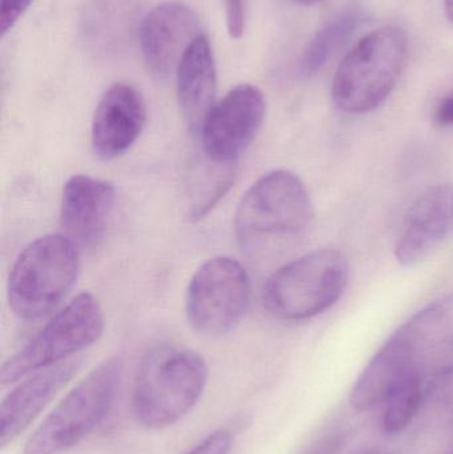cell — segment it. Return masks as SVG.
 <instances>
[{
    "label": "cell",
    "instance_id": "1",
    "mask_svg": "<svg viewBox=\"0 0 453 454\" xmlns=\"http://www.w3.org/2000/svg\"><path fill=\"white\" fill-rule=\"evenodd\" d=\"M207 376V362L197 352L172 344L152 347L136 373L132 394L136 420L151 429L177 423L199 403Z\"/></svg>",
    "mask_w": 453,
    "mask_h": 454
},
{
    "label": "cell",
    "instance_id": "2",
    "mask_svg": "<svg viewBox=\"0 0 453 454\" xmlns=\"http://www.w3.org/2000/svg\"><path fill=\"white\" fill-rule=\"evenodd\" d=\"M409 59L406 32L382 27L362 37L343 58L332 80L337 108L363 114L379 108L398 84Z\"/></svg>",
    "mask_w": 453,
    "mask_h": 454
},
{
    "label": "cell",
    "instance_id": "3",
    "mask_svg": "<svg viewBox=\"0 0 453 454\" xmlns=\"http://www.w3.org/2000/svg\"><path fill=\"white\" fill-rule=\"evenodd\" d=\"M311 218L313 204L302 180L289 170H273L242 197L234 231L244 251L258 255L277 240L302 232Z\"/></svg>",
    "mask_w": 453,
    "mask_h": 454
},
{
    "label": "cell",
    "instance_id": "4",
    "mask_svg": "<svg viewBox=\"0 0 453 454\" xmlns=\"http://www.w3.org/2000/svg\"><path fill=\"white\" fill-rule=\"evenodd\" d=\"M348 277V258L340 250L319 248L277 270L266 283L263 301L278 319H310L340 301Z\"/></svg>",
    "mask_w": 453,
    "mask_h": 454
},
{
    "label": "cell",
    "instance_id": "5",
    "mask_svg": "<svg viewBox=\"0 0 453 454\" xmlns=\"http://www.w3.org/2000/svg\"><path fill=\"white\" fill-rule=\"evenodd\" d=\"M79 247L64 234L29 243L13 263L8 301L20 319L35 320L55 309L79 277Z\"/></svg>",
    "mask_w": 453,
    "mask_h": 454
},
{
    "label": "cell",
    "instance_id": "6",
    "mask_svg": "<svg viewBox=\"0 0 453 454\" xmlns=\"http://www.w3.org/2000/svg\"><path fill=\"white\" fill-rule=\"evenodd\" d=\"M122 362L111 357L90 371L40 424L23 454H61L98 428L113 407Z\"/></svg>",
    "mask_w": 453,
    "mask_h": 454
},
{
    "label": "cell",
    "instance_id": "7",
    "mask_svg": "<svg viewBox=\"0 0 453 454\" xmlns=\"http://www.w3.org/2000/svg\"><path fill=\"white\" fill-rule=\"evenodd\" d=\"M103 309L88 293L74 296L43 330L0 368L3 387L31 373L66 362L69 356L92 346L103 335Z\"/></svg>",
    "mask_w": 453,
    "mask_h": 454
},
{
    "label": "cell",
    "instance_id": "8",
    "mask_svg": "<svg viewBox=\"0 0 453 454\" xmlns=\"http://www.w3.org/2000/svg\"><path fill=\"white\" fill-rule=\"evenodd\" d=\"M451 309V299L430 304L404 323L370 360L354 384L350 404L358 412L383 404L388 395L414 371L419 370L420 352L439 330Z\"/></svg>",
    "mask_w": 453,
    "mask_h": 454
},
{
    "label": "cell",
    "instance_id": "9",
    "mask_svg": "<svg viewBox=\"0 0 453 454\" xmlns=\"http://www.w3.org/2000/svg\"><path fill=\"white\" fill-rule=\"evenodd\" d=\"M250 298L252 285L244 266L230 256H215L191 277L186 293V317L202 335H226L244 319Z\"/></svg>",
    "mask_w": 453,
    "mask_h": 454
},
{
    "label": "cell",
    "instance_id": "10",
    "mask_svg": "<svg viewBox=\"0 0 453 454\" xmlns=\"http://www.w3.org/2000/svg\"><path fill=\"white\" fill-rule=\"evenodd\" d=\"M265 96L260 88L239 84L215 103L202 124L204 156L223 165H237L265 119Z\"/></svg>",
    "mask_w": 453,
    "mask_h": 454
},
{
    "label": "cell",
    "instance_id": "11",
    "mask_svg": "<svg viewBox=\"0 0 453 454\" xmlns=\"http://www.w3.org/2000/svg\"><path fill=\"white\" fill-rule=\"evenodd\" d=\"M199 35V16L185 3L165 2L152 8L138 29L141 52L151 74L167 79L177 71L186 51Z\"/></svg>",
    "mask_w": 453,
    "mask_h": 454
},
{
    "label": "cell",
    "instance_id": "12",
    "mask_svg": "<svg viewBox=\"0 0 453 454\" xmlns=\"http://www.w3.org/2000/svg\"><path fill=\"white\" fill-rule=\"evenodd\" d=\"M116 204V189L90 176H72L63 188L60 226L79 248H95L105 237Z\"/></svg>",
    "mask_w": 453,
    "mask_h": 454
},
{
    "label": "cell",
    "instance_id": "13",
    "mask_svg": "<svg viewBox=\"0 0 453 454\" xmlns=\"http://www.w3.org/2000/svg\"><path fill=\"white\" fill-rule=\"evenodd\" d=\"M145 122V101L136 88L124 82L109 87L93 116L90 141L96 156L108 161L129 151Z\"/></svg>",
    "mask_w": 453,
    "mask_h": 454
},
{
    "label": "cell",
    "instance_id": "14",
    "mask_svg": "<svg viewBox=\"0 0 453 454\" xmlns=\"http://www.w3.org/2000/svg\"><path fill=\"white\" fill-rule=\"evenodd\" d=\"M453 235V184L433 186L410 209L395 247L402 266H415L433 255Z\"/></svg>",
    "mask_w": 453,
    "mask_h": 454
},
{
    "label": "cell",
    "instance_id": "15",
    "mask_svg": "<svg viewBox=\"0 0 453 454\" xmlns=\"http://www.w3.org/2000/svg\"><path fill=\"white\" fill-rule=\"evenodd\" d=\"M79 365L77 360H66L36 371L4 397L0 405L2 448L18 439L34 423L51 400L74 378Z\"/></svg>",
    "mask_w": 453,
    "mask_h": 454
},
{
    "label": "cell",
    "instance_id": "16",
    "mask_svg": "<svg viewBox=\"0 0 453 454\" xmlns=\"http://www.w3.org/2000/svg\"><path fill=\"white\" fill-rule=\"evenodd\" d=\"M178 104L191 132L199 133L217 95V68L207 35H199L178 66Z\"/></svg>",
    "mask_w": 453,
    "mask_h": 454
},
{
    "label": "cell",
    "instance_id": "17",
    "mask_svg": "<svg viewBox=\"0 0 453 454\" xmlns=\"http://www.w3.org/2000/svg\"><path fill=\"white\" fill-rule=\"evenodd\" d=\"M363 16V8L355 3L348 4L327 20L303 50L298 66L300 76L311 77L321 71L322 67L345 45L351 35L361 26Z\"/></svg>",
    "mask_w": 453,
    "mask_h": 454
},
{
    "label": "cell",
    "instance_id": "18",
    "mask_svg": "<svg viewBox=\"0 0 453 454\" xmlns=\"http://www.w3.org/2000/svg\"><path fill=\"white\" fill-rule=\"evenodd\" d=\"M237 165H223L210 161L204 156V164L199 165L191 181L189 217L201 220L215 205L225 196L236 178Z\"/></svg>",
    "mask_w": 453,
    "mask_h": 454
},
{
    "label": "cell",
    "instance_id": "19",
    "mask_svg": "<svg viewBox=\"0 0 453 454\" xmlns=\"http://www.w3.org/2000/svg\"><path fill=\"white\" fill-rule=\"evenodd\" d=\"M423 402L420 371L410 373L385 400L382 427L386 434H399L409 428L419 412Z\"/></svg>",
    "mask_w": 453,
    "mask_h": 454
},
{
    "label": "cell",
    "instance_id": "20",
    "mask_svg": "<svg viewBox=\"0 0 453 454\" xmlns=\"http://www.w3.org/2000/svg\"><path fill=\"white\" fill-rule=\"evenodd\" d=\"M225 15L226 28L231 39H241L246 28L245 0H225Z\"/></svg>",
    "mask_w": 453,
    "mask_h": 454
},
{
    "label": "cell",
    "instance_id": "21",
    "mask_svg": "<svg viewBox=\"0 0 453 454\" xmlns=\"http://www.w3.org/2000/svg\"><path fill=\"white\" fill-rule=\"evenodd\" d=\"M34 0H2L0 4V29L4 36L15 27L19 19L28 10Z\"/></svg>",
    "mask_w": 453,
    "mask_h": 454
},
{
    "label": "cell",
    "instance_id": "22",
    "mask_svg": "<svg viewBox=\"0 0 453 454\" xmlns=\"http://www.w3.org/2000/svg\"><path fill=\"white\" fill-rule=\"evenodd\" d=\"M231 436L225 431L215 432L199 442L196 448L186 454H228L230 452Z\"/></svg>",
    "mask_w": 453,
    "mask_h": 454
},
{
    "label": "cell",
    "instance_id": "23",
    "mask_svg": "<svg viewBox=\"0 0 453 454\" xmlns=\"http://www.w3.org/2000/svg\"><path fill=\"white\" fill-rule=\"evenodd\" d=\"M346 444L345 434H332L319 440L308 454H340Z\"/></svg>",
    "mask_w": 453,
    "mask_h": 454
},
{
    "label": "cell",
    "instance_id": "24",
    "mask_svg": "<svg viewBox=\"0 0 453 454\" xmlns=\"http://www.w3.org/2000/svg\"><path fill=\"white\" fill-rule=\"evenodd\" d=\"M435 121L441 127H453V92L446 96L436 106Z\"/></svg>",
    "mask_w": 453,
    "mask_h": 454
},
{
    "label": "cell",
    "instance_id": "25",
    "mask_svg": "<svg viewBox=\"0 0 453 454\" xmlns=\"http://www.w3.org/2000/svg\"><path fill=\"white\" fill-rule=\"evenodd\" d=\"M355 454H390L385 452L383 450H379V448H366V450H359L358 453Z\"/></svg>",
    "mask_w": 453,
    "mask_h": 454
},
{
    "label": "cell",
    "instance_id": "26",
    "mask_svg": "<svg viewBox=\"0 0 453 454\" xmlns=\"http://www.w3.org/2000/svg\"><path fill=\"white\" fill-rule=\"evenodd\" d=\"M444 7H446L447 15L453 23V0H444Z\"/></svg>",
    "mask_w": 453,
    "mask_h": 454
},
{
    "label": "cell",
    "instance_id": "27",
    "mask_svg": "<svg viewBox=\"0 0 453 454\" xmlns=\"http://www.w3.org/2000/svg\"><path fill=\"white\" fill-rule=\"evenodd\" d=\"M295 2L301 3V4L313 5L316 3L322 2V0H295Z\"/></svg>",
    "mask_w": 453,
    "mask_h": 454
}]
</instances>
